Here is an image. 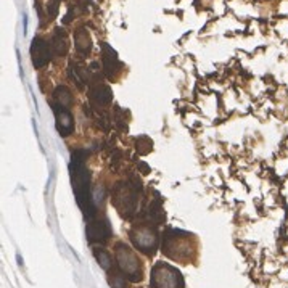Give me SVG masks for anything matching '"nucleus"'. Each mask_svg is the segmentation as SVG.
I'll return each instance as SVG.
<instances>
[{
	"mask_svg": "<svg viewBox=\"0 0 288 288\" xmlns=\"http://www.w3.org/2000/svg\"><path fill=\"white\" fill-rule=\"evenodd\" d=\"M103 50V73L108 79H113L116 74L121 71V62L118 58V53L114 52L113 47L108 44H102Z\"/></svg>",
	"mask_w": 288,
	"mask_h": 288,
	"instance_id": "9b49d317",
	"label": "nucleus"
},
{
	"mask_svg": "<svg viewBox=\"0 0 288 288\" xmlns=\"http://www.w3.org/2000/svg\"><path fill=\"white\" fill-rule=\"evenodd\" d=\"M69 48L68 44V37L62 28H57L52 36V40H50V50H52V55L55 57H64Z\"/></svg>",
	"mask_w": 288,
	"mask_h": 288,
	"instance_id": "f8f14e48",
	"label": "nucleus"
},
{
	"mask_svg": "<svg viewBox=\"0 0 288 288\" xmlns=\"http://www.w3.org/2000/svg\"><path fill=\"white\" fill-rule=\"evenodd\" d=\"M58 10H60V0H50L48 5H47V13H48L50 19L57 18Z\"/></svg>",
	"mask_w": 288,
	"mask_h": 288,
	"instance_id": "6ab92c4d",
	"label": "nucleus"
},
{
	"mask_svg": "<svg viewBox=\"0 0 288 288\" xmlns=\"http://www.w3.org/2000/svg\"><path fill=\"white\" fill-rule=\"evenodd\" d=\"M192 237L193 235L182 230H168L163 235V253L173 261H190L192 253L195 251V245L192 243Z\"/></svg>",
	"mask_w": 288,
	"mask_h": 288,
	"instance_id": "f03ea898",
	"label": "nucleus"
},
{
	"mask_svg": "<svg viewBox=\"0 0 288 288\" xmlns=\"http://www.w3.org/2000/svg\"><path fill=\"white\" fill-rule=\"evenodd\" d=\"M53 102L57 105H60V107L69 110L73 107L71 90H69L66 85H58V87L53 90Z\"/></svg>",
	"mask_w": 288,
	"mask_h": 288,
	"instance_id": "4468645a",
	"label": "nucleus"
},
{
	"mask_svg": "<svg viewBox=\"0 0 288 288\" xmlns=\"http://www.w3.org/2000/svg\"><path fill=\"white\" fill-rule=\"evenodd\" d=\"M129 235L135 248L145 253V255H153L155 250L158 248V232H156L155 227L148 224H135L130 229Z\"/></svg>",
	"mask_w": 288,
	"mask_h": 288,
	"instance_id": "39448f33",
	"label": "nucleus"
},
{
	"mask_svg": "<svg viewBox=\"0 0 288 288\" xmlns=\"http://www.w3.org/2000/svg\"><path fill=\"white\" fill-rule=\"evenodd\" d=\"M52 108H53V114H55V124H57V130L60 132V135L66 137V135L73 134L74 119H73L71 113H69V110L60 107V105H57L55 102H52Z\"/></svg>",
	"mask_w": 288,
	"mask_h": 288,
	"instance_id": "9d476101",
	"label": "nucleus"
},
{
	"mask_svg": "<svg viewBox=\"0 0 288 288\" xmlns=\"http://www.w3.org/2000/svg\"><path fill=\"white\" fill-rule=\"evenodd\" d=\"M68 74H69V78L74 80L76 85H78L79 89H84V82H85V80H89V71H87V69L78 66V63H74V62H69Z\"/></svg>",
	"mask_w": 288,
	"mask_h": 288,
	"instance_id": "2eb2a0df",
	"label": "nucleus"
},
{
	"mask_svg": "<svg viewBox=\"0 0 288 288\" xmlns=\"http://www.w3.org/2000/svg\"><path fill=\"white\" fill-rule=\"evenodd\" d=\"M150 285L151 288H185L180 272L166 262H158L151 269Z\"/></svg>",
	"mask_w": 288,
	"mask_h": 288,
	"instance_id": "20e7f679",
	"label": "nucleus"
},
{
	"mask_svg": "<svg viewBox=\"0 0 288 288\" xmlns=\"http://www.w3.org/2000/svg\"><path fill=\"white\" fill-rule=\"evenodd\" d=\"M135 148H137L139 155H148L151 148H153V142L146 135H142V137L135 140Z\"/></svg>",
	"mask_w": 288,
	"mask_h": 288,
	"instance_id": "a211bd4d",
	"label": "nucleus"
},
{
	"mask_svg": "<svg viewBox=\"0 0 288 288\" xmlns=\"http://www.w3.org/2000/svg\"><path fill=\"white\" fill-rule=\"evenodd\" d=\"M23 24H24V26H23V32L26 34L28 32V15L26 13L23 15Z\"/></svg>",
	"mask_w": 288,
	"mask_h": 288,
	"instance_id": "aec40b11",
	"label": "nucleus"
},
{
	"mask_svg": "<svg viewBox=\"0 0 288 288\" xmlns=\"http://www.w3.org/2000/svg\"><path fill=\"white\" fill-rule=\"evenodd\" d=\"M94 256L97 262L100 264V267H103L105 271H111V266H113V262H111V256L107 250L103 248H94Z\"/></svg>",
	"mask_w": 288,
	"mask_h": 288,
	"instance_id": "dca6fc26",
	"label": "nucleus"
},
{
	"mask_svg": "<svg viewBox=\"0 0 288 288\" xmlns=\"http://www.w3.org/2000/svg\"><path fill=\"white\" fill-rule=\"evenodd\" d=\"M74 42H76V50H78L79 53L87 55L90 53V50H92V40H90L87 29H84V28L78 29L74 34Z\"/></svg>",
	"mask_w": 288,
	"mask_h": 288,
	"instance_id": "ddd939ff",
	"label": "nucleus"
},
{
	"mask_svg": "<svg viewBox=\"0 0 288 288\" xmlns=\"http://www.w3.org/2000/svg\"><path fill=\"white\" fill-rule=\"evenodd\" d=\"M29 52H31L34 68H44L45 64L50 62V57H52L50 45L45 42L42 37H34L32 39V44H31Z\"/></svg>",
	"mask_w": 288,
	"mask_h": 288,
	"instance_id": "1a4fd4ad",
	"label": "nucleus"
},
{
	"mask_svg": "<svg viewBox=\"0 0 288 288\" xmlns=\"http://www.w3.org/2000/svg\"><path fill=\"white\" fill-rule=\"evenodd\" d=\"M85 235H87V240L90 243H105L111 237V225L108 219H94L87 222Z\"/></svg>",
	"mask_w": 288,
	"mask_h": 288,
	"instance_id": "6e6552de",
	"label": "nucleus"
},
{
	"mask_svg": "<svg viewBox=\"0 0 288 288\" xmlns=\"http://www.w3.org/2000/svg\"><path fill=\"white\" fill-rule=\"evenodd\" d=\"M137 190H140V187H137V184L135 185L121 184L116 187L113 203L123 217H128L129 219V217L134 216L135 208H137Z\"/></svg>",
	"mask_w": 288,
	"mask_h": 288,
	"instance_id": "423d86ee",
	"label": "nucleus"
},
{
	"mask_svg": "<svg viewBox=\"0 0 288 288\" xmlns=\"http://www.w3.org/2000/svg\"><path fill=\"white\" fill-rule=\"evenodd\" d=\"M89 85H90L89 98H90V103H92L95 108L107 107V105L111 103V100H113V92H111L110 85L105 84L102 79L90 80Z\"/></svg>",
	"mask_w": 288,
	"mask_h": 288,
	"instance_id": "0eeeda50",
	"label": "nucleus"
},
{
	"mask_svg": "<svg viewBox=\"0 0 288 288\" xmlns=\"http://www.w3.org/2000/svg\"><path fill=\"white\" fill-rule=\"evenodd\" d=\"M108 284L111 288H126L128 287V282H126V277L123 272H116L113 271L108 277Z\"/></svg>",
	"mask_w": 288,
	"mask_h": 288,
	"instance_id": "f3484780",
	"label": "nucleus"
},
{
	"mask_svg": "<svg viewBox=\"0 0 288 288\" xmlns=\"http://www.w3.org/2000/svg\"><path fill=\"white\" fill-rule=\"evenodd\" d=\"M85 160H87L85 150L73 151L71 163H69V174H71V184L78 205L82 209L85 221L90 222L97 216V206H95L92 192H90V173L85 166Z\"/></svg>",
	"mask_w": 288,
	"mask_h": 288,
	"instance_id": "f257e3e1",
	"label": "nucleus"
},
{
	"mask_svg": "<svg viewBox=\"0 0 288 288\" xmlns=\"http://www.w3.org/2000/svg\"><path fill=\"white\" fill-rule=\"evenodd\" d=\"M116 262H118V269L128 277L130 282H140L142 280V264L137 255L123 243L116 245Z\"/></svg>",
	"mask_w": 288,
	"mask_h": 288,
	"instance_id": "7ed1b4c3",
	"label": "nucleus"
}]
</instances>
